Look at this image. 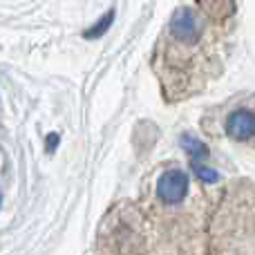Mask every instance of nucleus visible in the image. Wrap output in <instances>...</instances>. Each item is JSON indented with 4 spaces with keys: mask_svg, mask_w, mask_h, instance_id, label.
I'll return each mask as SVG.
<instances>
[{
    "mask_svg": "<svg viewBox=\"0 0 255 255\" xmlns=\"http://www.w3.org/2000/svg\"><path fill=\"white\" fill-rule=\"evenodd\" d=\"M188 193V177L181 170H168L159 177L157 195L166 204H179Z\"/></svg>",
    "mask_w": 255,
    "mask_h": 255,
    "instance_id": "f257e3e1",
    "label": "nucleus"
},
{
    "mask_svg": "<svg viewBox=\"0 0 255 255\" xmlns=\"http://www.w3.org/2000/svg\"><path fill=\"white\" fill-rule=\"evenodd\" d=\"M170 31L181 43H195L202 34V20L190 9H179V11H175V16L170 20Z\"/></svg>",
    "mask_w": 255,
    "mask_h": 255,
    "instance_id": "f03ea898",
    "label": "nucleus"
},
{
    "mask_svg": "<svg viewBox=\"0 0 255 255\" xmlns=\"http://www.w3.org/2000/svg\"><path fill=\"white\" fill-rule=\"evenodd\" d=\"M226 130L233 136L235 141H247L255 136V115L249 110H235L233 115L229 117V124H226Z\"/></svg>",
    "mask_w": 255,
    "mask_h": 255,
    "instance_id": "7ed1b4c3",
    "label": "nucleus"
},
{
    "mask_svg": "<svg viewBox=\"0 0 255 255\" xmlns=\"http://www.w3.org/2000/svg\"><path fill=\"white\" fill-rule=\"evenodd\" d=\"M181 148H184L186 152L190 154L193 163H199V161H202V159L208 154L206 143H202L197 136H190V134H184V136H181Z\"/></svg>",
    "mask_w": 255,
    "mask_h": 255,
    "instance_id": "20e7f679",
    "label": "nucleus"
},
{
    "mask_svg": "<svg viewBox=\"0 0 255 255\" xmlns=\"http://www.w3.org/2000/svg\"><path fill=\"white\" fill-rule=\"evenodd\" d=\"M112 20H115V11H108L106 16H103L101 20L97 22V25L90 27V31H85V38H97V36L106 34V29L112 25Z\"/></svg>",
    "mask_w": 255,
    "mask_h": 255,
    "instance_id": "39448f33",
    "label": "nucleus"
},
{
    "mask_svg": "<svg viewBox=\"0 0 255 255\" xmlns=\"http://www.w3.org/2000/svg\"><path fill=\"white\" fill-rule=\"evenodd\" d=\"M193 170H195V175L202 181H206V184H215V181L220 179V175H217L213 168H206V166H202V163H193Z\"/></svg>",
    "mask_w": 255,
    "mask_h": 255,
    "instance_id": "423d86ee",
    "label": "nucleus"
},
{
    "mask_svg": "<svg viewBox=\"0 0 255 255\" xmlns=\"http://www.w3.org/2000/svg\"><path fill=\"white\" fill-rule=\"evenodd\" d=\"M58 143V136L56 134H49V150H54V145Z\"/></svg>",
    "mask_w": 255,
    "mask_h": 255,
    "instance_id": "0eeeda50",
    "label": "nucleus"
},
{
    "mask_svg": "<svg viewBox=\"0 0 255 255\" xmlns=\"http://www.w3.org/2000/svg\"><path fill=\"white\" fill-rule=\"evenodd\" d=\"M0 204H2V195H0Z\"/></svg>",
    "mask_w": 255,
    "mask_h": 255,
    "instance_id": "6e6552de",
    "label": "nucleus"
}]
</instances>
